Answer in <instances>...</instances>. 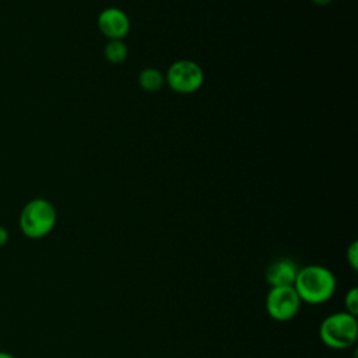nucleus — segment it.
Segmentation results:
<instances>
[{"instance_id": "obj_1", "label": "nucleus", "mask_w": 358, "mask_h": 358, "mask_svg": "<svg viewBox=\"0 0 358 358\" xmlns=\"http://www.w3.org/2000/svg\"><path fill=\"white\" fill-rule=\"evenodd\" d=\"M292 287L302 303L323 305L333 298L337 289V278L326 266L308 264L299 267Z\"/></svg>"}, {"instance_id": "obj_2", "label": "nucleus", "mask_w": 358, "mask_h": 358, "mask_svg": "<svg viewBox=\"0 0 358 358\" xmlns=\"http://www.w3.org/2000/svg\"><path fill=\"white\" fill-rule=\"evenodd\" d=\"M317 334L320 341L330 350H347L358 338V319L345 310L330 313L320 322Z\"/></svg>"}, {"instance_id": "obj_3", "label": "nucleus", "mask_w": 358, "mask_h": 358, "mask_svg": "<svg viewBox=\"0 0 358 358\" xmlns=\"http://www.w3.org/2000/svg\"><path fill=\"white\" fill-rule=\"evenodd\" d=\"M57 214L55 206L42 197L29 200L20 213V229L31 239L46 236L56 225Z\"/></svg>"}, {"instance_id": "obj_4", "label": "nucleus", "mask_w": 358, "mask_h": 358, "mask_svg": "<svg viewBox=\"0 0 358 358\" xmlns=\"http://www.w3.org/2000/svg\"><path fill=\"white\" fill-rule=\"evenodd\" d=\"M301 305L302 301L292 285L270 287L264 301L267 315L275 322H288L294 319L298 315Z\"/></svg>"}, {"instance_id": "obj_5", "label": "nucleus", "mask_w": 358, "mask_h": 358, "mask_svg": "<svg viewBox=\"0 0 358 358\" xmlns=\"http://www.w3.org/2000/svg\"><path fill=\"white\" fill-rule=\"evenodd\" d=\"M165 81L179 94H192L203 85L204 73L193 60H176L168 67Z\"/></svg>"}, {"instance_id": "obj_6", "label": "nucleus", "mask_w": 358, "mask_h": 358, "mask_svg": "<svg viewBox=\"0 0 358 358\" xmlns=\"http://www.w3.org/2000/svg\"><path fill=\"white\" fill-rule=\"evenodd\" d=\"M96 25L101 34L109 41L123 39L129 34L130 20L123 10L117 7H108L99 13Z\"/></svg>"}, {"instance_id": "obj_7", "label": "nucleus", "mask_w": 358, "mask_h": 358, "mask_svg": "<svg viewBox=\"0 0 358 358\" xmlns=\"http://www.w3.org/2000/svg\"><path fill=\"white\" fill-rule=\"evenodd\" d=\"M298 264L289 257H281L271 262L264 273V278L270 287L292 285L298 274Z\"/></svg>"}, {"instance_id": "obj_8", "label": "nucleus", "mask_w": 358, "mask_h": 358, "mask_svg": "<svg viewBox=\"0 0 358 358\" xmlns=\"http://www.w3.org/2000/svg\"><path fill=\"white\" fill-rule=\"evenodd\" d=\"M138 84H140V87L143 90L154 92V91H158V90H161L164 87L165 76L158 69L147 67V69H143L140 71V74H138Z\"/></svg>"}, {"instance_id": "obj_9", "label": "nucleus", "mask_w": 358, "mask_h": 358, "mask_svg": "<svg viewBox=\"0 0 358 358\" xmlns=\"http://www.w3.org/2000/svg\"><path fill=\"white\" fill-rule=\"evenodd\" d=\"M103 53H105V57L109 63L120 64L126 60L129 50H127L126 43L122 39H110L105 45Z\"/></svg>"}, {"instance_id": "obj_10", "label": "nucleus", "mask_w": 358, "mask_h": 358, "mask_svg": "<svg viewBox=\"0 0 358 358\" xmlns=\"http://www.w3.org/2000/svg\"><path fill=\"white\" fill-rule=\"evenodd\" d=\"M344 306L345 312L357 316L358 315V288L351 287L344 295Z\"/></svg>"}, {"instance_id": "obj_11", "label": "nucleus", "mask_w": 358, "mask_h": 358, "mask_svg": "<svg viewBox=\"0 0 358 358\" xmlns=\"http://www.w3.org/2000/svg\"><path fill=\"white\" fill-rule=\"evenodd\" d=\"M345 257H347V263L348 266L357 271L358 270V242L357 241H352L347 250H345Z\"/></svg>"}, {"instance_id": "obj_12", "label": "nucleus", "mask_w": 358, "mask_h": 358, "mask_svg": "<svg viewBox=\"0 0 358 358\" xmlns=\"http://www.w3.org/2000/svg\"><path fill=\"white\" fill-rule=\"evenodd\" d=\"M7 241H8V231L3 225H0V246L6 245Z\"/></svg>"}, {"instance_id": "obj_13", "label": "nucleus", "mask_w": 358, "mask_h": 358, "mask_svg": "<svg viewBox=\"0 0 358 358\" xmlns=\"http://www.w3.org/2000/svg\"><path fill=\"white\" fill-rule=\"evenodd\" d=\"M333 0H312V3H315L316 6H327L330 4Z\"/></svg>"}, {"instance_id": "obj_14", "label": "nucleus", "mask_w": 358, "mask_h": 358, "mask_svg": "<svg viewBox=\"0 0 358 358\" xmlns=\"http://www.w3.org/2000/svg\"><path fill=\"white\" fill-rule=\"evenodd\" d=\"M0 358H15L13 354L6 352V351H0Z\"/></svg>"}]
</instances>
